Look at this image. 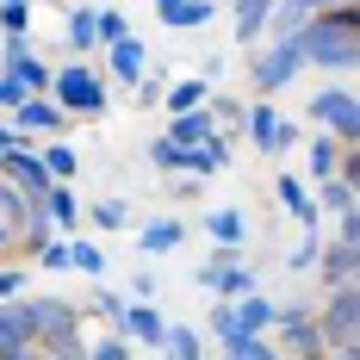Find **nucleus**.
<instances>
[{
  "label": "nucleus",
  "instance_id": "f257e3e1",
  "mask_svg": "<svg viewBox=\"0 0 360 360\" xmlns=\"http://www.w3.org/2000/svg\"><path fill=\"white\" fill-rule=\"evenodd\" d=\"M298 50H304V69H323V75H348L360 69V19H354V0H335L323 13H311L298 25Z\"/></svg>",
  "mask_w": 360,
  "mask_h": 360
},
{
  "label": "nucleus",
  "instance_id": "f03ea898",
  "mask_svg": "<svg viewBox=\"0 0 360 360\" xmlns=\"http://www.w3.org/2000/svg\"><path fill=\"white\" fill-rule=\"evenodd\" d=\"M304 75V50H298V37H267V50L261 44H249V81L255 94H286L292 81Z\"/></svg>",
  "mask_w": 360,
  "mask_h": 360
},
{
  "label": "nucleus",
  "instance_id": "7ed1b4c3",
  "mask_svg": "<svg viewBox=\"0 0 360 360\" xmlns=\"http://www.w3.org/2000/svg\"><path fill=\"white\" fill-rule=\"evenodd\" d=\"M50 100L69 118H100L106 112V75H94L87 63H63V69H50Z\"/></svg>",
  "mask_w": 360,
  "mask_h": 360
},
{
  "label": "nucleus",
  "instance_id": "20e7f679",
  "mask_svg": "<svg viewBox=\"0 0 360 360\" xmlns=\"http://www.w3.org/2000/svg\"><path fill=\"white\" fill-rule=\"evenodd\" d=\"M311 317H317L329 348H354L360 342V286L354 280L348 286H323V298L311 304Z\"/></svg>",
  "mask_w": 360,
  "mask_h": 360
},
{
  "label": "nucleus",
  "instance_id": "39448f33",
  "mask_svg": "<svg viewBox=\"0 0 360 360\" xmlns=\"http://www.w3.org/2000/svg\"><path fill=\"white\" fill-rule=\"evenodd\" d=\"M311 124L329 131L335 143H360V94L348 87V81L317 87V94H311Z\"/></svg>",
  "mask_w": 360,
  "mask_h": 360
},
{
  "label": "nucleus",
  "instance_id": "423d86ee",
  "mask_svg": "<svg viewBox=\"0 0 360 360\" xmlns=\"http://www.w3.org/2000/svg\"><path fill=\"white\" fill-rule=\"evenodd\" d=\"M280 354L286 360H323L329 354V342H323V329H317V317H311V298H292V304H280Z\"/></svg>",
  "mask_w": 360,
  "mask_h": 360
},
{
  "label": "nucleus",
  "instance_id": "0eeeda50",
  "mask_svg": "<svg viewBox=\"0 0 360 360\" xmlns=\"http://www.w3.org/2000/svg\"><path fill=\"white\" fill-rule=\"evenodd\" d=\"M25 317H32V335H37L44 354L56 342H75L81 335V311H75L69 298H50V292H25Z\"/></svg>",
  "mask_w": 360,
  "mask_h": 360
},
{
  "label": "nucleus",
  "instance_id": "6e6552de",
  "mask_svg": "<svg viewBox=\"0 0 360 360\" xmlns=\"http://www.w3.org/2000/svg\"><path fill=\"white\" fill-rule=\"evenodd\" d=\"M243 124H249V143L261 149V155H286V149L298 143V124H292V118H280L267 100H249Z\"/></svg>",
  "mask_w": 360,
  "mask_h": 360
},
{
  "label": "nucleus",
  "instance_id": "1a4fd4ad",
  "mask_svg": "<svg viewBox=\"0 0 360 360\" xmlns=\"http://www.w3.org/2000/svg\"><path fill=\"white\" fill-rule=\"evenodd\" d=\"M6 124H13L19 137H63V131H69V112L56 106L50 94H25L19 106L6 112Z\"/></svg>",
  "mask_w": 360,
  "mask_h": 360
},
{
  "label": "nucleus",
  "instance_id": "9d476101",
  "mask_svg": "<svg viewBox=\"0 0 360 360\" xmlns=\"http://www.w3.org/2000/svg\"><path fill=\"white\" fill-rule=\"evenodd\" d=\"M0 180H13L19 193H32V199H44V186H50V168L37 162V143H19L0 155Z\"/></svg>",
  "mask_w": 360,
  "mask_h": 360
},
{
  "label": "nucleus",
  "instance_id": "9b49d317",
  "mask_svg": "<svg viewBox=\"0 0 360 360\" xmlns=\"http://www.w3.org/2000/svg\"><path fill=\"white\" fill-rule=\"evenodd\" d=\"M118 329H124L137 348H162V329H168V323H162V311H155L149 298H137V304L118 311Z\"/></svg>",
  "mask_w": 360,
  "mask_h": 360
},
{
  "label": "nucleus",
  "instance_id": "f8f14e48",
  "mask_svg": "<svg viewBox=\"0 0 360 360\" xmlns=\"http://www.w3.org/2000/svg\"><path fill=\"white\" fill-rule=\"evenodd\" d=\"M19 348H37L32 317H25V292L0 304V360H6V354H19Z\"/></svg>",
  "mask_w": 360,
  "mask_h": 360
},
{
  "label": "nucleus",
  "instance_id": "ddd939ff",
  "mask_svg": "<svg viewBox=\"0 0 360 360\" xmlns=\"http://www.w3.org/2000/svg\"><path fill=\"white\" fill-rule=\"evenodd\" d=\"M274 193H280V205H286V212L298 217L304 230H323V212H317V199H311V186H304L298 174H280V180H274Z\"/></svg>",
  "mask_w": 360,
  "mask_h": 360
},
{
  "label": "nucleus",
  "instance_id": "4468645a",
  "mask_svg": "<svg viewBox=\"0 0 360 360\" xmlns=\"http://www.w3.org/2000/svg\"><path fill=\"white\" fill-rule=\"evenodd\" d=\"M354 205H360V180H354V174L317 180V212H323V217H348Z\"/></svg>",
  "mask_w": 360,
  "mask_h": 360
},
{
  "label": "nucleus",
  "instance_id": "2eb2a0df",
  "mask_svg": "<svg viewBox=\"0 0 360 360\" xmlns=\"http://www.w3.org/2000/svg\"><path fill=\"white\" fill-rule=\"evenodd\" d=\"M106 56H112V81H118V87H137V81H143V44H137V37L124 32V37H112L106 44Z\"/></svg>",
  "mask_w": 360,
  "mask_h": 360
},
{
  "label": "nucleus",
  "instance_id": "dca6fc26",
  "mask_svg": "<svg viewBox=\"0 0 360 360\" xmlns=\"http://www.w3.org/2000/svg\"><path fill=\"white\" fill-rule=\"evenodd\" d=\"M280 0H230V25H236V44H261L267 37V13Z\"/></svg>",
  "mask_w": 360,
  "mask_h": 360
},
{
  "label": "nucleus",
  "instance_id": "f3484780",
  "mask_svg": "<svg viewBox=\"0 0 360 360\" xmlns=\"http://www.w3.org/2000/svg\"><path fill=\"white\" fill-rule=\"evenodd\" d=\"M230 304H236V317H243V329H249V335H267V329L280 323V298H267L261 286L243 292V298H230Z\"/></svg>",
  "mask_w": 360,
  "mask_h": 360
},
{
  "label": "nucleus",
  "instance_id": "a211bd4d",
  "mask_svg": "<svg viewBox=\"0 0 360 360\" xmlns=\"http://www.w3.org/2000/svg\"><path fill=\"white\" fill-rule=\"evenodd\" d=\"M212 131H217V118H212L205 106H193V112H174L162 137H168V143H180V149H193V143H205Z\"/></svg>",
  "mask_w": 360,
  "mask_h": 360
},
{
  "label": "nucleus",
  "instance_id": "6ab92c4d",
  "mask_svg": "<svg viewBox=\"0 0 360 360\" xmlns=\"http://www.w3.org/2000/svg\"><path fill=\"white\" fill-rule=\"evenodd\" d=\"M44 212L56 224V236H75V224H81V199L69 193V180H50L44 186Z\"/></svg>",
  "mask_w": 360,
  "mask_h": 360
},
{
  "label": "nucleus",
  "instance_id": "aec40b11",
  "mask_svg": "<svg viewBox=\"0 0 360 360\" xmlns=\"http://www.w3.org/2000/svg\"><path fill=\"white\" fill-rule=\"evenodd\" d=\"M212 342H217V354H230V348L249 342V329H243V317H236L230 298H212Z\"/></svg>",
  "mask_w": 360,
  "mask_h": 360
},
{
  "label": "nucleus",
  "instance_id": "412c9836",
  "mask_svg": "<svg viewBox=\"0 0 360 360\" xmlns=\"http://www.w3.org/2000/svg\"><path fill=\"white\" fill-rule=\"evenodd\" d=\"M180 243H186V224H180V217H155V224H143V243H137V249H143L149 261H162V255H174Z\"/></svg>",
  "mask_w": 360,
  "mask_h": 360
},
{
  "label": "nucleus",
  "instance_id": "4be33fe9",
  "mask_svg": "<svg viewBox=\"0 0 360 360\" xmlns=\"http://www.w3.org/2000/svg\"><path fill=\"white\" fill-rule=\"evenodd\" d=\"M323 6H335V0H280L274 13H267V37H286V32H298L311 13H323Z\"/></svg>",
  "mask_w": 360,
  "mask_h": 360
},
{
  "label": "nucleus",
  "instance_id": "5701e85b",
  "mask_svg": "<svg viewBox=\"0 0 360 360\" xmlns=\"http://www.w3.org/2000/svg\"><path fill=\"white\" fill-rule=\"evenodd\" d=\"M217 168H230V143H224V131H212L205 143H193L186 149V174H217Z\"/></svg>",
  "mask_w": 360,
  "mask_h": 360
},
{
  "label": "nucleus",
  "instance_id": "b1692460",
  "mask_svg": "<svg viewBox=\"0 0 360 360\" xmlns=\"http://www.w3.org/2000/svg\"><path fill=\"white\" fill-rule=\"evenodd\" d=\"M162 354L168 360H205V335L193 323H168L162 329Z\"/></svg>",
  "mask_w": 360,
  "mask_h": 360
},
{
  "label": "nucleus",
  "instance_id": "393cba45",
  "mask_svg": "<svg viewBox=\"0 0 360 360\" xmlns=\"http://www.w3.org/2000/svg\"><path fill=\"white\" fill-rule=\"evenodd\" d=\"M162 100H168V118H174V112H193V106L212 100V81H205V75H186L174 87H162Z\"/></svg>",
  "mask_w": 360,
  "mask_h": 360
},
{
  "label": "nucleus",
  "instance_id": "a878e982",
  "mask_svg": "<svg viewBox=\"0 0 360 360\" xmlns=\"http://www.w3.org/2000/svg\"><path fill=\"white\" fill-rule=\"evenodd\" d=\"M335 162H342V143H335L329 131H317V137L304 143V168H311V180H329V174H335Z\"/></svg>",
  "mask_w": 360,
  "mask_h": 360
},
{
  "label": "nucleus",
  "instance_id": "bb28decb",
  "mask_svg": "<svg viewBox=\"0 0 360 360\" xmlns=\"http://www.w3.org/2000/svg\"><path fill=\"white\" fill-rule=\"evenodd\" d=\"M205 230H212V243H224V249H243V236H249V217L236 212V205H224V212L205 217Z\"/></svg>",
  "mask_w": 360,
  "mask_h": 360
},
{
  "label": "nucleus",
  "instance_id": "cd10ccee",
  "mask_svg": "<svg viewBox=\"0 0 360 360\" xmlns=\"http://www.w3.org/2000/svg\"><path fill=\"white\" fill-rule=\"evenodd\" d=\"M63 44H69V56H87V50L100 44V25H94V6H75V13H69V32H63Z\"/></svg>",
  "mask_w": 360,
  "mask_h": 360
},
{
  "label": "nucleus",
  "instance_id": "c85d7f7f",
  "mask_svg": "<svg viewBox=\"0 0 360 360\" xmlns=\"http://www.w3.org/2000/svg\"><path fill=\"white\" fill-rule=\"evenodd\" d=\"M37 162L50 168V180H75V174H81V155H75V143H56V137H50V143H37Z\"/></svg>",
  "mask_w": 360,
  "mask_h": 360
},
{
  "label": "nucleus",
  "instance_id": "c756f323",
  "mask_svg": "<svg viewBox=\"0 0 360 360\" xmlns=\"http://www.w3.org/2000/svg\"><path fill=\"white\" fill-rule=\"evenodd\" d=\"M212 13H217V0H180L174 13L162 19V25H168V32H199V25L212 19Z\"/></svg>",
  "mask_w": 360,
  "mask_h": 360
},
{
  "label": "nucleus",
  "instance_id": "7c9ffc66",
  "mask_svg": "<svg viewBox=\"0 0 360 360\" xmlns=\"http://www.w3.org/2000/svg\"><path fill=\"white\" fill-rule=\"evenodd\" d=\"M87 360H137V342L124 329H106L100 342H87Z\"/></svg>",
  "mask_w": 360,
  "mask_h": 360
},
{
  "label": "nucleus",
  "instance_id": "2f4dec72",
  "mask_svg": "<svg viewBox=\"0 0 360 360\" xmlns=\"http://www.w3.org/2000/svg\"><path fill=\"white\" fill-rule=\"evenodd\" d=\"M69 267H75V274H87V280H100V274H106V249H100V243H75V236H69Z\"/></svg>",
  "mask_w": 360,
  "mask_h": 360
},
{
  "label": "nucleus",
  "instance_id": "473e14b6",
  "mask_svg": "<svg viewBox=\"0 0 360 360\" xmlns=\"http://www.w3.org/2000/svg\"><path fill=\"white\" fill-rule=\"evenodd\" d=\"M149 168H162V174H186V149L168 143V137H155V143H149Z\"/></svg>",
  "mask_w": 360,
  "mask_h": 360
},
{
  "label": "nucleus",
  "instance_id": "72a5a7b5",
  "mask_svg": "<svg viewBox=\"0 0 360 360\" xmlns=\"http://www.w3.org/2000/svg\"><path fill=\"white\" fill-rule=\"evenodd\" d=\"M94 230H124V224H131V205H124V199H94Z\"/></svg>",
  "mask_w": 360,
  "mask_h": 360
},
{
  "label": "nucleus",
  "instance_id": "f704fd0d",
  "mask_svg": "<svg viewBox=\"0 0 360 360\" xmlns=\"http://www.w3.org/2000/svg\"><path fill=\"white\" fill-rule=\"evenodd\" d=\"M0 32H6V37L32 32V0H0Z\"/></svg>",
  "mask_w": 360,
  "mask_h": 360
},
{
  "label": "nucleus",
  "instance_id": "c9c22d12",
  "mask_svg": "<svg viewBox=\"0 0 360 360\" xmlns=\"http://www.w3.org/2000/svg\"><path fill=\"white\" fill-rule=\"evenodd\" d=\"M19 292H32V274H25V261H6V267H0V304L19 298Z\"/></svg>",
  "mask_w": 360,
  "mask_h": 360
},
{
  "label": "nucleus",
  "instance_id": "e433bc0d",
  "mask_svg": "<svg viewBox=\"0 0 360 360\" xmlns=\"http://www.w3.org/2000/svg\"><path fill=\"white\" fill-rule=\"evenodd\" d=\"M217 360H286V354H280V348H274L267 335H249L243 348H230V354H217Z\"/></svg>",
  "mask_w": 360,
  "mask_h": 360
},
{
  "label": "nucleus",
  "instance_id": "4c0bfd02",
  "mask_svg": "<svg viewBox=\"0 0 360 360\" xmlns=\"http://www.w3.org/2000/svg\"><path fill=\"white\" fill-rule=\"evenodd\" d=\"M32 261H37V267H50V274H69V236H50Z\"/></svg>",
  "mask_w": 360,
  "mask_h": 360
},
{
  "label": "nucleus",
  "instance_id": "58836bf2",
  "mask_svg": "<svg viewBox=\"0 0 360 360\" xmlns=\"http://www.w3.org/2000/svg\"><path fill=\"white\" fill-rule=\"evenodd\" d=\"M317 249H323V230H304V243H298V249H292V274H311V261H317Z\"/></svg>",
  "mask_w": 360,
  "mask_h": 360
},
{
  "label": "nucleus",
  "instance_id": "ea45409f",
  "mask_svg": "<svg viewBox=\"0 0 360 360\" xmlns=\"http://www.w3.org/2000/svg\"><path fill=\"white\" fill-rule=\"evenodd\" d=\"M19 100H25V87H19V81H13L6 69H0V112H13Z\"/></svg>",
  "mask_w": 360,
  "mask_h": 360
},
{
  "label": "nucleus",
  "instance_id": "a19ab883",
  "mask_svg": "<svg viewBox=\"0 0 360 360\" xmlns=\"http://www.w3.org/2000/svg\"><path fill=\"white\" fill-rule=\"evenodd\" d=\"M94 304H100V317L118 329V311H124V298H112V292H94Z\"/></svg>",
  "mask_w": 360,
  "mask_h": 360
},
{
  "label": "nucleus",
  "instance_id": "79ce46f5",
  "mask_svg": "<svg viewBox=\"0 0 360 360\" xmlns=\"http://www.w3.org/2000/svg\"><path fill=\"white\" fill-rule=\"evenodd\" d=\"M155 100H162V81L143 69V81H137V106H155Z\"/></svg>",
  "mask_w": 360,
  "mask_h": 360
},
{
  "label": "nucleus",
  "instance_id": "37998d69",
  "mask_svg": "<svg viewBox=\"0 0 360 360\" xmlns=\"http://www.w3.org/2000/svg\"><path fill=\"white\" fill-rule=\"evenodd\" d=\"M19 143H32V137H19V131H13V124L0 118V155H6V149H19Z\"/></svg>",
  "mask_w": 360,
  "mask_h": 360
},
{
  "label": "nucleus",
  "instance_id": "c03bdc74",
  "mask_svg": "<svg viewBox=\"0 0 360 360\" xmlns=\"http://www.w3.org/2000/svg\"><path fill=\"white\" fill-rule=\"evenodd\" d=\"M131 292H137V298H155L162 286H155V274H137V280H131Z\"/></svg>",
  "mask_w": 360,
  "mask_h": 360
},
{
  "label": "nucleus",
  "instance_id": "a18cd8bd",
  "mask_svg": "<svg viewBox=\"0 0 360 360\" xmlns=\"http://www.w3.org/2000/svg\"><path fill=\"white\" fill-rule=\"evenodd\" d=\"M323 360H360V342H354V348H329Z\"/></svg>",
  "mask_w": 360,
  "mask_h": 360
},
{
  "label": "nucleus",
  "instance_id": "49530a36",
  "mask_svg": "<svg viewBox=\"0 0 360 360\" xmlns=\"http://www.w3.org/2000/svg\"><path fill=\"white\" fill-rule=\"evenodd\" d=\"M149 6H155V19H168V13H174L180 0H149Z\"/></svg>",
  "mask_w": 360,
  "mask_h": 360
}]
</instances>
